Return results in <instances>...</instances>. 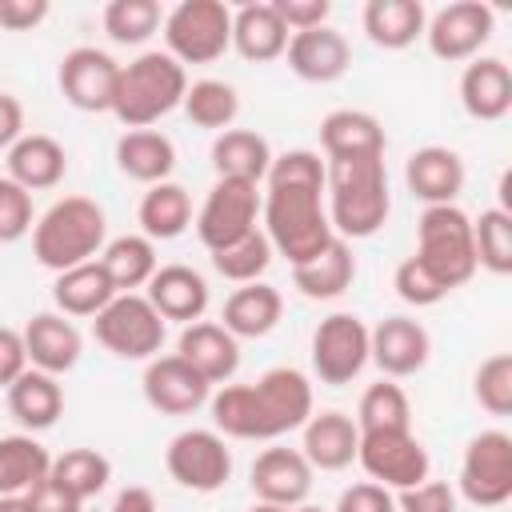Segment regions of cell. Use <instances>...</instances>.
Returning <instances> with one entry per match:
<instances>
[{"label":"cell","mask_w":512,"mask_h":512,"mask_svg":"<svg viewBox=\"0 0 512 512\" xmlns=\"http://www.w3.org/2000/svg\"><path fill=\"white\" fill-rule=\"evenodd\" d=\"M324 160L320 152L308 148H292L272 156L268 164V192L260 200V216H264V236L272 244L276 256H284L292 268L308 264L312 256H320L336 232L328 224V208H324Z\"/></svg>","instance_id":"cell-1"},{"label":"cell","mask_w":512,"mask_h":512,"mask_svg":"<svg viewBox=\"0 0 512 512\" xmlns=\"http://www.w3.org/2000/svg\"><path fill=\"white\" fill-rule=\"evenodd\" d=\"M212 428L224 440H280L304 428L312 408V380L300 368H268L252 384H220L208 400Z\"/></svg>","instance_id":"cell-2"},{"label":"cell","mask_w":512,"mask_h":512,"mask_svg":"<svg viewBox=\"0 0 512 512\" xmlns=\"http://www.w3.org/2000/svg\"><path fill=\"white\" fill-rule=\"evenodd\" d=\"M324 188H328V224L340 240H368L384 228L392 212L388 192V168L380 160H344L324 164Z\"/></svg>","instance_id":"cell-3"},{"label":"cell","mask_w":512,"mask_h":512,"mask_svg":"<svg viewBox=\"0 0 512 512\" xmlns=\"http://www.w3.org/2000/svg\"><path fill=\"white\" fill-rule=\"evenodd\" d=\"M104 244H108V216L88 196H64L32 224V256L48 272H68L76 264H88L104 252Z\"/></svg>","instance_id":"cell-4"},{"label":"cell","mask_w":512,"mask_h":512,"mask_svg":"<svg viewBox=\"0 0 512 512\" xmlns=\"http://www.w3.org/2000/svg\"><path fill=\"white\" fill-rule=\"evenodd\" d=\"M188 92V72L168 52H140L136 60L120 64L112 116L132 128H152L160 116L176 112Z\"/></svg>","instance_id":"cell-5"},{"label":"cell","mask_w":512,"mask_h":512,"mask_svg":"<svg viewBox=\"0 0 512 512\" xmlns=\"http://www.w3.org/2000/svg\"><path fill=\"white\" fill-rule=\"evenodd\" d=\"M420 264L436 272V280L452 292L476 276V244H472V216L460 204H432L416 220V252Z\"/></svg>","instance_id":"cell-6"},{"label":"cell","mask_w":512,"mask_h":512,"mask_svg":"<svg viewBox=\"0 0 512 512\" xmlns=\"http://www.w3.org/2000/svg\"><path fill=\"white\" fill-rule=\"evenodd\" d=\"M160 28L176 64H212L232 48V8L224 0H180Z\"/></svg>","instance_id":"cell-7"},{"label":"cell","mask_w":512,"mask_h":512,"mask_svg":"<svg viewBox=\"0 0 512 512\" xmlns=\"http://www.w3.org/2000/svg\"><path fill=\"white\" fill-rule=\"evenodd\" d=\"M92 332H96L100 348H108L120 360H152V356H160L168 320L148 304L144 292H116L92 316Z\"/></svg>","instance_id":"cell-8"},{"label":"cell","mask_w":512,"mask_h":512,"mask_svg":"<svg viewBox=\"0 0 512 512\" xmlns=\"http://www.w3.org/2000/svg\"><path fill=\"white\" fill-rule=\"evenodd\" d=\"M168 476L188 492H220L232 480V448L216 428H184L164 448Z\"/></svg>","instance_id":"cell-9"},{"label":"cell","mask_w":512,"mask_h":512,"mask_svg":"<svg viewBox=\"0 0 512 512\" xmlns=\"http://www.w3.org/2000/svg\"><path fill=\"white\" fill-rule=\"evenodd\" d=\"M356 464L368 472V480L384 484L388 492H404L428 480L432 460L428 448L412 436V428H384V432H360Z\"/></svg>","instance_id":"cell-10"},{"label":"cell","mask_w":512,"mask_h":512,"mask_svg":"<svg viewBox=\"0 0 512 512\" xmlns=\"http://www.w3.org/2000/svg\"><path fill=\"white\" fill-rule=\"evenodd\" d=\"M460 496L476 508H500L512 500V436L484 428L468 440L460 460Z\"/></svg>","instance_id":"cell-11"},{"label":"cell","mask_w":512,"mask_h":512,"mask_svg":"<svg viewBox=\"0 0 512 512\" xmlns=\"http://www.w3.org/2000/svg\"><path fill=\"white\" fill-rule=\"evenodd\" d=\"M368 364V324L352 312H332L312 332V372L328 388L352 384Z\"/></svg>","instance_id":"cell-12"},{"label":"cell","mask_w":512,"mask_h":512,"mask_svg":"<svg viewBox=\"0 0 512 512\" xmlns=\"http://www.w3.org/2000/svg\"><path fill=\"white\" fill-rule=\"evenodd\" d=\"M256 216H260V184L216 180L196 212V236L208 252H220L240 236L256 232Z\"/></svg>","instance_id":"cell-13"},{"label":"cell","mask_w":512,"mask_h":512,"mask_svg":"<svg viewBox=\"0 0 512 512\" xmlns=\"http://www.w3.org/2000/svg\"><path fill=\"white\" fill-rule=\"evenodd\" d=\"M492 28H496V12L488 4L456 0V4H444L424 24V40H428V52L436 60L460 64V60H476L480 56V48L492 40Z\"/></svg>","instance_id":"cell-14"},{"label":"cell","mask_w":512,"mask_h":512,"mask_svg":"<svg viewBox=\"0 0 512 512\" xmlns=\"http://www.w3.org/2000/svg\"><path fill=\"white\" fill-rule=\"evenodd\" d=\"M116 80H120V64L104 48H92V44L64 52L60 72H56L64 100L80 112H112Z\"/></svg>","instance_id":"cell-15"},{"label":"cell","mask_w":512,"mask_h":512,"mask_svg":"<svg viewBox=\"0 0 512 512\" xmlns=\"http://www.w3.org/2000/svg\"><path fill=\"white\" fill-rule=\"evenodd\" d=\"M140 388H144L148 408H156L160 416H192L212 400V384L192 364H184L176 352L152 356L140 376Z\"/></svg>","instance_id":"cell-16"},{"label":"cell","mask_w":512,"mask_h":512,"mask_svg":"<svg viewBox=\"0 0 512 512\" xmlns=\"http://www.w3.org/2000/svg\"><path fill=\"white\" fill-rule=\"evenodd\" d=\"M432 356V336L412 316H388L368 328V360L384 372V380L416 376Z\"/></svg>","instance_id":"cell-17"},{"label":"cell","mask_w":512,"mask_h":512,"mask_svg":"<svg viewBox=\"0 0 512 512\" xmlns=\"http://www.w3.org/2000/svg\"><path fill=\"white\" fill-rule=\"evenodd\" d=\"M312 464L304 460L300 448H264L252 460L248 484L260 504H280V508H300L312 492Z\"/></svg>","instance_id":"cell-18"},{"label":"cell","mask_w":512,"mask_h":512,"mask_svg":"<svg viewBox=\"0 0 512 512\" xmlns=\"http://www.w3.org/2000/svg\"><path fill=\"white\" fill-rule=\"evenodd\" d=\"M24 352H28V368L36 372H48V376H64L80 364V352H84V336L80 328L60 316V312H36L24 328Z\"/></svg>","instance_id":"cell-19"},{"label":"cell","mask_w":512,"mask_h":512,"mask_svg":"<svg viewBox=\"0 0 512 512\" xmlns=\"http://www.w3.org/2000/svg\"><path fill=\"white\" fill-rule=\"evenodd\" d=\"M284 56H288V68L300 80H308V84H332V80H340L348 72L352 44L332 24H320V28H308V32H292Z\"/></svg>","instance_id":"cell-20"},{"label":"cell","mask_w":512,"mask_h":512,"mask_svg":"<svg viewBox=\"0 0 512 512\" xmlns=\"http://www.w3.org/2000/svg\"><path fill=\"white\" fill-rule=\"evenodd\" d=\"M320 148L328 156V164H344V160H380L388 148V136L380 128V120L364 108H336L320 120Z\"/></svg>","instance_id":"cell-21"},{"label":"cell","mask_w":512,"mask_h":512,"mask_svg":"<svg viewBox=\"0 0 512 512\" xmlns=\"http://www.w3.org/2000/svg\"><path fill=\"white\" fill-rule=\"evenodd\" d=\"M464 160L460 152L444 148V144H424L408 156L404 164V184L416 200H424V208L432 204H456V196L464 192Z\"/></svg>","instance_id":"cell-22"},{"label":"cell","mask_w":512,"mask_h":512,"mask_svg":"<svg viewBox=\"0 0 512 512\" xmlns=\"http://www.w3.org/2000/svg\"><path fill=\"white\" fill-rule=\"evenodd\" d=\"M300 432H304L300 452L312 464V472H344L356 460L360 428H356V420L348 412H336V408L312 412Z\"/></svg>","instance_id":"cell-23"},{"label":"cell","mask_w":512,"mask_h":512,"mask_svg":"<svg viewBox=\"0 0 512 512\" xmlns=\"http://www.w3.org/2000/svg\"><path fill=\"white\" fill-rule=\"evenodd\" d=\"M176 356L192 364L208 384H228L240 368V340L224 324L196 320V324H184L176 340Z\"/></svg>","instance_id":"cell-24"},{"label":"cell","mask_w":512,"mask_h":512,"mask_svg":"<svg viewBox=\"0 0 512 512\" xmlns=\"http://www.w3.org/2000/svg\"><path fill=\"white\" fill-rule=\"evenodd\" d=\"M144 288H148L144 292L148 304L164 320H180V324H196L208 312V300H212L208 280L188 264H160Z\"/></svg>","instance_id":"cell-25"},{"label":"cell","mask_w":512,"mask_h":512,"mask_svg":"<svg viewBox=\"0 0 512 512\" xmlns=\"http://www.w3.org/2000/svg\"><path fill=\"white\" fill-rule=\"evenodd\" d=\"M460 104L472 120L496 124L512 112V72L500 56H476L460 72Z\"/></svg>","instance_id":"cell-26"},{"label":"cell","mask_w":512,"mask_h":512,"mask_svg":"<svg viewBox=\"0 0 512 512\" xmlns=\"http://www.w3.org/2000/svg\"><path fill=\"white\" fill-rule=\"evenodd\" d=\"M292 32L284 28V20L276 16L272 0H256V4H240L232 12V48L252 60V64H268L280 60L288 48Z\"/></svg>","instance_id":"cell-27"},{"label":"cell","mask_w":512,"mask_h":512,"mask_svg":"<svg viewBox=\"0 0 512 512\" xmlns=\"http://www.w3.org/2000/svg\"><path fill=\"white\" fill-rule=\"evenodd\" d=\"M68 172V152L60 140L44 132H24L8 148V180H16L24 192H44L56 188Z\"/></svg>","instance_id":"cell-28"},{"label":"cell","mask_w":512,"mask_h":512,"mask_svg":"<svg viewBox=\"0 0 512 512\" xmlns=\"http://www.w3.org/2000/svg\"><path fill=\"white\" fill-rule=\"evenodd\" d=\"M8 412L12 420L24 428V432H48L60 412H64V388L56 376L48 372H36V368H24L12 384H8Z\"/></svg>","instance_id":"cell-29"},{"label":"cell","mask_w":512,"mask_h":512,"mask_svg":"<svg viewBox=\"0 0 512 512\" xmlns=\"http://www.w3.org/2000/svg\"><path fill=\"white\" fill-rule=\"evenodd\" d=\"M280 316H284V296H280L272 284H264V280L240 284V288L224 300V312H220L224 328H228L236 340H260V336H268V332L280 324Z\"/></svg>","instance_id":"cell-30"},{"label":"cell","mask_w":512,"mask_h":512,"mask_svg":"<svg viewBox=\"0 0 512 512\" xmlns=\"http://www.w3.org/2000/svg\"><path fill=\"white\" fill-rule=\"evenodd\" d=\"M360 20H364V36L376 48L400 52V48H408L424 36L428 12H424L420 0H368Z\"/></svg>","instance_id":"cell-31"},{"label":"cell","mask_w":512,"mask_h":512,"mask_svg":"<svg viewBox=\"0 0 512 512\" xmlns=\"http://www.w3.org/2000/svg\"><path fill=\"white\" fill-rule=\"evenodd\" d=\"M116 168L128 176V180H140V184H160L172 176L176 168V144L156 132V128H132L116 140Z\"/></svg>","instance_id":"cell-32"},{"label":"cell","mask_w":512,"mask_h":512,"mask_svg":"<svg viewBox=\"0 0 512 512\" xmlns=\"http://www.w3.org/2000/svg\"><path fill=\"white\" fill-rule=\"evenodd\" d=\"M352 280H356V256H352V244L340 236L308 264L292 268V288L308 300H336L352 288Z\"/></svg>","instance_id":"cell-33"},{"label":"cell","mask_w":512,"mask_h":512,"mask_svg":"<svg viewBox=\"0 0 512 512\" xmlns=\"http://www.w3.org/2000/svg\"><path fill=\"white\" fill-rule=\"evenodd\" d=\"M272 164V148L260 132L252 128H228L212 140V168L216 180H244V184H260L268 176Z\"/></svg>","instance_id":"cell-34"},{"label":"cell","mask_w":512,"mask_h":512,"mask_svg":"<svg viewBox=\"0 0 512 512\" xmlns=\"http://www.w3.org/2000/svg\"><path fill=\"white\" fill-rule=\"evenodd\" d=\"M136 220H140V236H148L152 244L156 240H176L192 224V196H188V188L176 184V180L152 184L140 196Z\"/></svg>","instance_id":"cell-35"},{"label":"cell","mask_w":512,"mask_h":512,"mask_svg":"<svg viewBox=\"0 0 512 512\" xmlns=\"http://www.w3.org/2000/svg\"><path fill=\"white\" fill-rule=\"evenodd\" d=\"M116 296L108 272L100 268V260H88V264H76L68 272H56L52 280V304L60 316H96L108 300Z\"/></svg>","instance_id":"cell-36"},{"label":"cell","mask_w":512,"mask_h":512,"mask_svg":"<svg viewBox=\"0 0 512 512\" xmlns=\"http://www.w3.org/2000/svg\"><path fill=\"white\" fill-rule=\"evenodd\" d=\"M52 468L48 448L32 432L0 436V496H24Z\"/></svg>","instance_id":"cell-37"},{"label":"cell","mask_w":512,"mask_h":512,"mask_svg":"<svg viewBox=\"0 0 512 512\" xmlns=\"http://www.w3.org/2000/svg\"><path fill=\"white\" fill-rule=\"evenodd\" d=\"M96 260H100V268L108 272V280H112L116 292H136V288H144V284L152 280V272L160 268L156 244H152L148 236H132V232L108 240Z\"/></svg>","instance_id":"cell-38"},{"label":"cell","mask_w":512,"mask_h":512,"mask_svg":"<svg viewBox=\"0 0 512 512\" xmlns=\"http://www.w3.org/2000/svg\"><path fill=\"white\" fill-rule=\"evenodd\" d=\"M180 108H184V116H188L196 128H212V132L220 136V132H228V128L236 124V116H240V96H236V88H232L228 80L204 76V80H192V84H188Z\"/></svg>","instance_id":"cell-39"},{"label":"cell","mask_w":512,"mask_h":512,"mask_svg":"<svg viewBox=\"0 0 512 512\" xmlns=\"http://www.w3.org/2000/svg\"><path fill=\"white\" fill-rule=\"evenodd\" d=\"M48 476H52L60 488H68L76 500H92V496H100V492L108 488V480H112V460H108L104 452H96V448H68V452H60V456H52Z\"/></svg>","instance_id":"cell-40"},{"label":"cell","mask_w":512,"mask_h":512,"mask_svg":"<svg viewBox=\"0 0 512 512\" xmlns=\"http://www.w3.org/2000/svg\"><path fill=\"white\" fill-rule=\"evenodd\" d=\"M356 428L360 432H384V428H412V404L408 392L396 380H376L360 392L356 404Z\"/></svg>","instance_id":"cell-41"},{"label":"cell","mask_w":512,"mask_h":512,"mask_svg":"<svg viewBox=\"0 0 512 512\" xmlns=\"http://www.w3.org/2000/svg\"><path fill=\"white\" fill-rule=\"evenodd\" d=\"M100 20H104V32L116 44L140 48V44H148L160 32L164 12H160L156 0H112V4H104V16Z\"/></svg>","instance_id":"cell-42"},{"label":"cell","mask_w":512,"mask_h":512,"mask_svg":"<svg viewBox=\"0 0 512 512\" xmlns=\"http://www.w3.org/2000/svg\"><path fill=\"white\" fill-rule=\"evenodd\" d=\"M472 244H476L480 268H488L492 276H508L512 272V212L484 208L472 220Z\"/></svg>","instance_id":"cell-43"},{"label":"cell","mask_w":512,"mask_h":512,"mask_svg":"<svg viewBox=\"0 0 512 512\" xmlns=\"http://www.w3.org/2000/svg\"><path fill=\"white\" fill-rule=\"evenodd\" d=\"M272 256H276V252H272L268 236L256 228V232L240 236L236 244H228V248L212 252V268H216L224 280H232V284H256V280L268 272Z\"/></svg>","instance_id":"cell-44"},{"label":"cell","mask_w":512,"mask_h":512,"mask_svg":"<svg viewBox=\"0 0 512 512\" xmlns=\"http://www.w3.org/2000/svg\"><path fill=\"white\" fill-rule=\"evenodd\" d=\"M472 396L492 416H512V356L496 352L488 356L472 376Z\"/></svg>","instance_id":"cell-45"},{"label":"cell","mask_w":512,"mask_h":512,"mask_svg":"<svg viewBox=\"0 0 512 512\" xmlns=\"http://www.w3.org/2000/svg\"><path fill=\"white\" fill-rule=\"evenodd\" d=\"M392 288H396V296H400L404 304H412V308H432V304H440V300L448 296V288L436 280V272H432L428 264H420L416 256H408V260L396 264Z\"/></svg>","instance_id":"cell-46"},{"label":"cell","mask_w":512,"mask_h":512,"mask_svg":"<svg viewBox=\"0 0 512 512\" xmlns=\"http://www.w3.org/2000/svg\"><path fill=\"white\" fill-rule=\"evenodd\" d=\"M32 192H24L16 180L0 176V244H16L32 232Z\"/></svg>","instance_id":"cell-47"},{"label":"cell","mask_w":512,"mask_h":512,"mask_svg":"<svg viewBox=\"0 0 512 512\" xmlns=\"http://www.w3.org/2000/svg\"><path fill=\"white\" fill-rule=\"evenodd\" d=\"M396 512H456V492L444 480H424L396 492Z\"/></svg>","instance_id":"cell-48"},{"label":"cell","mask_w":512,"mask_h":512,"mask_svg":"<svg viewBox=\"0 0 512 512\" xmlns=\"http://www.w3.org/2000/svg\"><path fill=\"white\" fill-rule=\"evenodd\" d=\"M332 512H396V492H388L376 480H360L340 492Z\"/></svg>","instance_id":"cell-49"},{"label":"cell","mask_w":512,"mask_h":512,"mask_svg":"<svg viewBox=\"0 0 512 512\" xmlns=\"http://www.w3.org/2000/svg\"><path fill=\"white\" fill-rule=\"evenodd\" d=\"M276 16L284 20L288 32H308V28H320L328 24L332 16V4L328 0H272Z\"/></svg>","instance_id":"cell-50"},{"label":"cell","mask_w":512,"mask_h":512,"mask_svg":"<svg viewBox=\"0 0 512 512\" xmlns=\"http://www.w3.org/2000/svg\"><path fill=\"white\" fill-rule=\"evenodd\" d=\"M48 0H0V28L4 32H32L48 20Z\"/></svg>","instance_id":"cell-51"},{"label":"cell","mask_w":512,"mask_h":512,"mask_svg":"<svg viewBox=\"0 0 512 512\" xmlns=\"http://www.w3.org/2000/svg\"><path fill=\"white\" fill-rule=\"evenodd\" d=\"M24 500H28V508L32 512H84V500H76L68 488H60L52 476H44L40 484H32L28 492H24Z\"/></svg>","instance_id":"cell-52"},{"label":"cell","mask_w":512,"mask_h":512,"mask_svg":"<svg viewBox=\"0 0 512 512\" xmlns=\"http://www.w3.org/2000/svg\"><path fill=\"white\" fill-rule=\"evenodd\" d=\"M28 368V352H24V336L8 324H0V388L8 392V384Z\"/></svg>","instance_id":"cell-53"},{"label":"cell","mask_w":512,"mask_h":512,"mask_svg":"<svg viewBox=\"0 0 512 512\" xmlns=\"http://www.w3.org/2000/svg\"><path fill=\"white\" fill-rule=\"evenodd\" d=\"M24 136V104L12 92H0V148H12Z\"/></svg>","instance_id":"cell-54"},{"label":"cell","mask_w":512,"mask_h":512,"mask_svg":"<svg viewBox=\"0 0 512 512\" xmlns=\"http://www.w3.org/2000/svg\"><path fill=\"white\" fill-rule=\"evenodd\" d=\"M108 512H156V496L144 484H128V488L116 492V500H112Z\"/></svg>","instance_id":"cell-55"},{"label":"cell","mask_w":512,"mask_h":512,"mask_svg":"<svg viewBox=\"0 0 512 512\" xmlns=\"http://www.w3.org/2000/svg\"><path fill=\"white\" fill-rule=\"evenodd\" d=\"M0 512H32L24 496H0Z\"/></svg>","instance_id":"cell-56"},{"label":"cell","mask_w":512,"mask_h":512,"mask_svg":"<svg viewBox=\"0 0 512 512\" xmlns=\"http://www.w3.org/2000/svg\"><path fill=\"white\" fill-rule=\"evenodd\" d=\"M248 512H292V508H280V504H260V500H256Z\"/></svg>","instance_id":"cell-57"},{"label":"cell","mask_w":512,"mask_h":512,"mask_svg":"<svg viewBox=\"0 0 512 512\" xmlns=\"http://www.w3.org/2000/svg\"><path fill=\"white\" fill-rule=\"evenodd\" d=\"M292 512H324V508H312V504H300V508H292Z\"/></svg>","instance_id":"cell-58"}]
</instances>
